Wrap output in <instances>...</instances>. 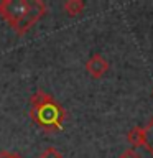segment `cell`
Returning <instances> with one entry per match:
<instances>
[{
	"instance_id": "1",
	"label": "cell",
	"mask_w": 153,
	"mask_h": 158,
	"mask_svg": "<svg viewBox=\"0 0 153 158\" xmlns=\"http://www.w3.org/2000/svg\"><path fill=\"white\" fill-rule=\"evenodd\" d=\"M30 117L44 133L51 135L63 130L66 110L53 96L38 89L30 97Z\"/></svg>"
},
{
	"instance_id": "2",
	"label": "cell",
	"mask_w": 153,
	"mask_h": 158,
	"mask_svg": "<svg viewBox=\"0 0 153 158\" xmlns=\"http://www.w3.org/2000/svg\"><path fill=\"white\" fill-rule=\"evenodd\" d=\"M30 8H31L30 0H2L0 2V17L13 30L30 12Z\"/></svg>"
},
{
	"instance_id": "3",
	"label": "cell",
	"mask_w": 153,
	"mask_h": 158,
	"mask_svg": "<svg viewBox=\"0 0 153 158\" xmlns=\"http://www.w3.org/2000/svg\"><path fill=\"white\" fill-rule=\"evenodd\" d=\"M44 13H46V3H44L43 0H31V8H30V12L25 15L22 22L13 28V31L17 33L18 36H23Z\"/></svg>"
},
{
	"instance_id": "4",
	"label": "cell",
	"mask_w": 153,
	"mask_h": 158,
	"mask_svg": "<svg viewBox=\"0 0 153 158\" xmlns=\"http://www.w3.org/2000/svg\"><path fill=\"white\" fill-rule=\"evenodd\" d=\"M109 66H110L109 61H107V59H104L99 53L92 54V56L87 59V63H86L87 73L91 74L92 77H96V79H101L104 74L109 71Z\"/></svg>"
},
{
	"instance_id": "5",
	"label": "cell",
	"mask_w": 153,
	"mask_h": 158,
	"mask_svg": "<svg viewBox=\"0 0 153 158\" xmlns=\"http://www.w3.org/2000/svg\"><path fill=\"white\" fill-rule=\"evenodd\" d=\"M127 142L132 147H145V128L140 125L132 127L127 133Z\"/></svg>"
},
{
	"instance_id": "6",
	"label": "cell",
	"mask_w": 153,
	"mask_h": 158,
	"mask_svg": "<svg viewBox=\"0 0 153 158\" xmlns=\"http://www.w3.org/2000/svg\"><path fill=\"white\" fill-rule=\"evenodd\" d=\"M84 7H86V2H84V0H68V2H64V5H63L64 12H66L69 17L81 15Z\"/></svg>"
},
{
	"instance_id": "7",
	"label": "cell",
	"mask_w": 153,
	"mask_h": 158,
	"mask_svg": "<svg viewBox=\"0 0 153 158\" xmlns=\"http://www.w3.org/2000/svg\"><path fill=\"white\" fill-rule=\"evenodd\" d=\"M143 128H145V148L153 155V118Z\"/></svg>"
},
{
	"instance_id": "8",
	"label": "cell",
	"mask_w": 153,
	"mask_h": 158,
	"mask_svg": "<svg viewBox=\"0 0 153 158\" xmlns=\"http://www.w3.org/2000/svg\"><path fill=\"white\" fill-rule=\"evenodd\" d=\"M39 158H63V153L59 152L58 148H54V147H48L46 150L41 152Z\"/></svg>"
},
{
	"instance_id": "9",
	"label": "cell",
	"mask_w": 153,
	"mask_h": 158,
	"mask_svg": "<svg viewBox=\"0 0 153 158\" xmlns=\"http://www.w3.org/2000/svg\"><path fill=\"white\" fill-rule=\"evenodd\" d=\"M118 158H142L140 153H138L137 150H133V148H127L125 152H122V155Z\"/></svg>"
},
{
	"instance_id": "10",
	"label": "cell",
	"mask_w": 153,
	"mask_h": 158,
	"mask_svg": "<svg viewBox=\"0 0 153 158\" xmlns=\"http://www.w3.org/2000/svg\"><path fill=\"white\" fill-rule=\"evenodd\" d=\"M18 153H12V152H0V158H18Z\"/></svg>"
},
{
	"instance_id": "11",
	"label": "cell",
	"mask_w": 153,
	"mask_h": 158,
	"mask_svg": "<svg viewBox=\"0 0 153 158\" xmlns=\"http://www.w3.org/2000/svg\"><path fill=\"white\" fill-rule=\"evenodd\" d=\"M18 158H22V156H18Z\"/></svg>"
}]
</instances>
